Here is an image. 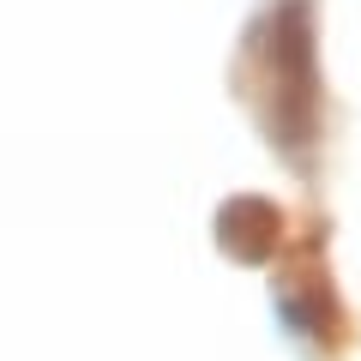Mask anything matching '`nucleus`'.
<instances>
[{"label": "nucleus", "instance_id": "f257e3e1", "mask_svg": "<svg viewBox=\"0 0 361 361\" xmlns=\"http://www.w3.org/2000/svg\"><path fill=\"white\" fill-rule=\"evenodd\" d=\"M277 229H283V217H277V205H265V199H229V205L217 211V241L223 253H235L241 265H259V259H271V247H277Z\"/></svg>", "mask_w": 361, "mask_h": 361}]
</instances>
